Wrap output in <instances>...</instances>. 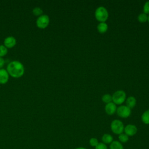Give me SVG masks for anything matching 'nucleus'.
<instances>
[{
	"label": "nucleus",
	"mask_w": 149,
	"mask_h": 149,
	"mask_svg": "<svg viewBox=\"0 0 149 149\" xmlns=\"http://www.w3.org/2000/svg\"><path fill=\"white\" fill-rule=\"evenodd\" d=\"M137 20L141 23H145L148 20V16L144 12L140 13L137 16Z\"/></svg>",
	"instance_id": "17"
},
{
	"label": "nucleus",
	"mask_w": 149,
	"mask_h": 149,
	"mask_svg": "<svg viewBox=\"0 0 149 149\" xmlns=\"http://www.w3.org/2000/svg\"><path fill=\"white\" fill-rule=\"evenodd\" d=\"M141 121L146 125H149V109L145 111L141 116Z\"/></svg>",
	"instance_id": "15"
},
{
	"label": "nucleus",
	"mask_w": 149,
	"mask_h": 149,
	"mask_svg": "<svg viewBox=\"0 0 149 149\" xmlns=\"http://www.w3.org/2000/svg\"><path fill=\"white\" fill-rule=\"evenodd\" d=\"M32 12H33V13L34 15L38 16H40L42 15V13H43L42 9L40 7H38V6H36V7L34 8L33 9Z\"/></svg>",
	"instance_id": "19"
},
{
	"label": "nucleus",
	"mask_w": 149,
	"mask_h": 149,
	"mask_svg": "<svg viewBox=\"0 0 149 149\" xmlns=\"http://www.w3.org/2000/svg\"><path fill=\"white\" fill-rule=\"evenodd\" d=\"M118 141L122 143H126L129 140V136L126 135L125 133H122L118 135Z\"/></svg>",
	"instance_id": "16"
},
{
	"label": "nucleus",
	"mask_w": 149,
	"mask_h": 149,
	"mask_svg": "<svg viewBox=\"0 0 149 149\" xmlns=\"http://www.w3.org/2000/svg\"><path fill=\"white\" fill-rule=\"evenodd\" d=\"M108 24L105 22H100V23L97 26L98 31L101 34H103L107 32V31L108 30Z\"/></svg>",
	"instance_id": "13"
},
{
	"label": "nucleus",
	"mask_w": 149,
	"mask_h": 149,
	"mask_svg": "<svg viewBox=\"0 0 149 149\" xmlns=\"http://www.w3.org/2000/svg\"><path fill=\"white\" fill-rule=\"evenodd\" d=\"M98 143H99V141H98V139L95 137H91L89 140V144L91 147H95L98 145Z\"/></svg>",
	"instance_id": "21"
},
{
	"label": "nucleus",
	"mask_w": 149,
	"mask_h": 149,
	"mask_svg": "<svg viewBox=\"0 0 149 149\" xmlns=\"http://www.w3.org/2000/svg\"><path fill=\"white\" fill-rule=\"evenodd\" d=\"M126 94L123 90H117L112 95V102L116 105L122 104L126 100Z\"/></svg>",
	"instance_id": "4"
},
{
	"label": "nucleus",
	"mask_w": 149,
	"mask_h": 149,
	"mask_svg": "<svg viewBox=\"0 0 149 149\" xmlns=\"http://www.w3.org/2000/svg\"><path fill=\"white\" fill-rule=\"evenodd\" d=\"M8 53V48L4 45H0V57L3 58Z\"/></svg>",
	"instance_id": "20"
},
{
	"label": "nucleus",
	"mask_w": 149,
	"mask_h": 149,
	"mask_svg": "<svg viewBox=\"0 0 149 149\" xmlns=\"http://www.w3.org/2000/svg\"><path fill=\"white\" fill-rule=\"evenodd\" d=\"M16 44V40L15 37L9 36L6 37L3 41V45L7 48H13Z\"/></svg>",
	"instance_id": "8"
},
{
	"label": "nucleus",
	"mask_w": 149,
	"mask_h": 149,
	"mask_svg": "<svg viewBox=\"0 0 149 149\" xmlns=\"http://www.w3.org/2000/svg\"><path fill=\"white\" fill-rule=\"evenodd\" d=\"M95 149H108L107 144L103 143L102 142H99L98 145L95 147Z\"/></svg>",
	"instance_id": "23"
},
{
	"label": "nucleus",
	"mask_w": 149,
	"mask_h": 149,
	"mask_svg": "<svg viewBox=\"0 0 149 149\" xmlns=\"http://www.w3.org/2000/svg\"><path fill=\"white\" fill-rule=\"evenodd\" d=\"M102 101L106 104L112 102V95L109 94H105L103 95V96L102 97Z\"/></svg>",
	"instance_id": "18"
},
{
	"label": "nucleus",
	"mask_w": 149,
	"mask_h": 149,
	"mask_svg": "<svg viewBox=\"0 0 149 149\" xmlns=\"http://www.w3.org/2000/svg\"><path fill=\"white\" fill-rule=\"evenodd\" d=\"M6 70L12 77L18 78L23 75L24 73V67L22 62L15 60L8 63L6 67Z\"/></svg>",
	"instance_id": "1"
},
{
	"label": "nucleus",
	"mask_w": 149,
	"mask_h": 149,
	"mask_svg": "<svg viewBox=\"0 0 149 149\" xmlns=\"http://www.w3.org/2000/svg\"><path fill=\"white\" fill-rule=\"evenodd\" d=\"M116 105L113 102L107 104L105 107V112L109 115H112L114 114L116 112Z\"/></svg>",
	"instance_id": "9"
},
{
	"label": "nucleus",
	"mask_w": 149,
	"mask_h": 149,
	"mask_svg": "<svg viewBox=\"0 0 149 149\" xmlns=\"http://www.w3.org/2000/svg\"><path fill=\"white\" fill-rule=\"evenodd\" d=\"M9 74L5 69H0V84H5L8 81Z\"/></svg>",
	"instance_id": "10"
},
{
	"label": "nucleus",
	"mask_w": 149,
	"mask_h": 149,
	"mask_svg": "<svg viewBox=\"0 0 149 149\" xmlns=\"http://www.w3.org/2000/svg\"><path fill=\"white\" fill-rule=\"evenodd\" d=\"M137 132V127L133 124H128L125 126L124 133L129 136H134Z\"/></svg>",
	"instance_id": "7"
},
{
	"label": "nucleus",
	"mask_w": 149,
	"mask_h": 149,
	"mask_svg": "<svg viewBox=\"0 0 149 149\" xmlns=\"http://www.w3.org/2000/svg\"><path fill=\"white\" fill-rule=\"evenodd\" d=\"M126 105L130 109L133 108L136 105V100L133 96L129 97L126 101Z\"/></svg>",
	"instance_id": "12"
},
{
	"label": "nucleus",
	"mask_w": 149,
	"mask_h": 149,
	"mask_svg": "<svg viewBox=\"0 0 149 149\" xmlns=\"http://www.w3.org/2000/svg\"><path fill=\"white\" fill-rule=\"evenodd\" d=\"M108 16V12L104 6L98 7L95 11V17L100 22H105Z\"/></svg>",
	"instance_id": "2"
},
{
	"label": "nucleus",
	"mask_w": 149,
	"mask_h": 149,
	"mask_svg": "<svg viewBox=\"0 0 149 149\" xmlns=\"http://www.w3.org/2000/svg\"><path fill=\"white\" fill-rule=\"evenodd\" d=\"M117 115L122 118H127L131 115V109L126 105H120L116 109Z\"/></svg>",
	"instance_id": "6"
},
{
	"label": "nucleus",
	"mask_w": 149,
	"mask_h": 149,
	"mask_svg": "<svg viewBox=\"0 0 149 149\" xmlns=\"http://www.w3.org/2000/svg\"><path fill=\"white\" fill-rule=\"evenodd\" d=\"M102 142L105 144H110L113 141V138L112 135L109 133H105L101 137Z\"/></svg>",
	"instance_id": "11"
},
{
	"label": "nucleus",
	"mask_w": 149,
	"mask_h": 149,
	"mask_svg": "<svg viewBox=\"0 0 149 149\" xmlns=\"http://www.w3.org/2000/svg\"><path fill=\"white\" fill-rule=\"evenodd\" d=\"M74 149H87V148H86L85 147H77Z\"/></svg>",
	"instance_id": "25"
},
{
	"label": "nucleus",
	"mask_w": 149,
	"mask_h": 149,
	"mask_svg": "<svg viewBox=\"0 0 149 149\" xmlns=\"http://www.w3.org/2000/svg\"><path fill=\"white\" fill-rule=\"evenodd\" d=\"M125 126L123 122L119 119H114L111 123V131L115 134H120L124 132Z\"/></svg>",
	"instance_id": "3"
},
{
	"label": "nucleus",
	"mask_w": 149,
	"mask_h": 149,
	"mask_svg": "<svg viewBox=\"0 0 149 149\" xmlns=\"http://www.w3.org/2000/svg\"><path fill=\"white\" fill-rule=\"evenodd\" d=\"M109 149H124L123 144L118 140H113L109 144Z\"/></svg>",
	"instance_id": "14"
},
{
	"label": "nucleus",
	"mask_w": 149,
	"mask_h": 149,
	"mask_svg": "<svg viewBox=\"0 0 149 149\" xmlns=\"http://www.w3.org/2000/svg\"><path fill=\"white\" fill-rule=\"evenodd\" d=\"M49 23V17L47 15L42 14L36 20V25L40 29L46 28Z\"/></svg>",
	"instance_id": "5"
},
{
	"label": "nucleus",
	"mask_w": 149,
	"mask_h": 149,
	"mask_svg": "<svg viewBox=\"0 0 149 149\" xmlns=\"http://www.w3.org/2000/svg\"><path fill=\"white\" fill-rule=\"evenodd\" d=\"M5 64V60L3 58L0 57V69H2V68L3 66Z\"/></svg>",
	"instance_id": "24"
},
{
	"label": "nucleus",
	"mask_w": 149,
	"mask_h": 149,
	"mask_svg": "<svg viewBox=\"0 0 149 149\" xmlns=\"http://www.w3.org/2000/svg\"><path fill=\"white\" fill-rule=\"evenodd\" d=\"M148 22V23H149V15L148 16V20H147Z\"/></svg>",
	"instance_id": "26"
},
{
	"label": "nucleus",
	"mask_w": 149,
	"mask_h": 149,
	"mask_svg": "<svg viewBox=\"0 0 149 149\" xmlns=\"http://www.w3.org/2000/svg\"><path fill=\"white\" fill-rule=\"evenodd\" d=\"M143 12L146 14H149V1L145 2L143 6Z\"/></svg>",
	"instance_id": "22"
}]
</instances>
